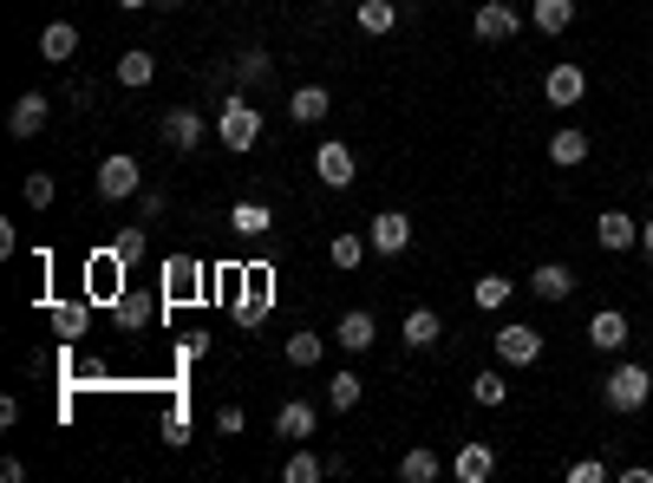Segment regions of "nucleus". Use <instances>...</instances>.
<instances>
[{"label": "nucleus", "mask_w": 653, "mask_h": 483, "mask_svg": "<svg viewBox=\"0 0 653 483\" xmlns=\"http://www.w3.org/2000/svg\"><path fill=\"white\" fill-rule=\"evenodd\" d=\"M217 431H222V438H235V431H242V406H222V412H217Z\"/></svg>", "instance_id": "44"}, {"label": "nucleus", "mask_w": 653, "mask_h": 483, "mask_svg": "<svg viewBox=\"0 0 653 483\" xmlns=\"http://www.w3.org/2000/svg\"><path fill=\"white\" fill-rule=\"evenodd\" d=\"M282 353H288V366H301V372H307V366H320V353H327V340L301 327V334H288V346H282Z\"/></svg>", "instance_id": "36"}, {"label": "nucleus", "mask_w": 653, "mask_h": 483, "mask_svg": "<svg viewBox=\"0 0 653 483\" xmlns=\"http://www.w3.org/2000/svg\"><path fill=\"white\" fill-rule=\"evenodd\" d=\"M327 112H334V92H327V85H294L288 92V118L294 125H320Z\"/></svg>", "instance_id": "21"}, {"label": "nucleus", "mask_w": 653, "mask_h": 483, "mask_svg": "<svg viewBox=\"0 0 653 483\" xmlns=\"http://www.w3.org/2000/svg\"><path fill=\"white\" fill-rule=\"evenodd\" d=\"M157 7H164V13H177V7H183V0H157Z\"/></svg>", "instance_id": "47"}, {"label": "nucleus", "mask_w": 653, "mask_h": 483, "mask_svg": "<svg viewBox=\"0 0 653 483\" xmlns=\"http://www.w3.org/2000/svg\"><path fill=\"white\" fill-rule=\"evenodd\" d=\"M112 314H118V327H125V334H145V327H157V314H164V301H157V294H145V287H125Z\"/></svg>", "instance_id": "14"}, {"label": "nucleus", "mask_w": 653, "mask_h": 483, "mask_svg": "<svg viewBox=\"0 0 653 483\" xmlns=\"http://www.w3.org/2000/svg\"><path fill=\"white\" fill-rule=\"evenodd\" d=\"M320 431V412L307 406V399H282L275 406V438H288V444H307Z\"/></svg>", "instance_id": "17"}, {"label": "nucleus", "mask_w": 653, "mask_h": 483, "mask_svg": "<svg viewBox=\"0 0 653 483\" xmlns=\"http://www.w3.org/2000/svg\"><path fill=\"white\" fill-rule=\"evenodd\" d=\"M197 287H203L197 255H170V262H164V301H190Z\"/></svg>", "instance_id": "22"}, {"label": "nucleus", "mask_w": 653, "mask_h": 483, "mask_svg": "<svg viewBox=\"0 0 653 483\" xmlns=\"http://www.w3.org/2000/svg\"><path fill=\"white\" fill-rule=\"evenodd\" d=\"M217 144H222V150H235V157H242V150H255V144H262V112H255L249 98H229V105H222V118H217Z\"/></svg>", "instance_id": "3"}, {"label": "nucleus", "mask_w": 653, "mask_h": 483, "mask_svg": "<svg viewBox=\"0 0 653 483\" xmlns=\"http://www.w3.org/2000/svg\"><path fill=\"white\" fill-rule=\"evenodd\" d=\"M229 229H235L242 242H255V235H268V229H275V209H268V203H235V209H229Z\"/></svg>", "instance_id": "27"}, {"label": "nucleus", "mask_w": 653, "mask_h": 483, "mask_svg": "<svg viewBox=\"0 0 653 483\" xmlns=\"http://www.w3.org/2000/svg\"><path fill=\"white\" fill-rule=\"evenodd\" d=\"M647 307H653V301H647Z\"/></svg>", "instance_id": "48"}, {"label": "nucleus", "mask_w": 653, "mask_h": 483, "mask_svg": "<svg viewBox=\"0 0 653 483\" xmlns=\"http://www.w3.org/2000/svg\"><path fill=\"white\" fill-rule=\"evenodd\" d=\"M641 255H653V216L641 222Z\"/></svg>", "instance_id": "45"}, {"label": "nucleus", "mask_w": 653, "mask_h": 483, "mask_svg": "<svg viewBox=\"0 0 653 483\" xmlns=\"http://www.w3.org/2000/svg\"><path fill=\"white\" fill-rule=\"evenodd\" d=\"M594 242H601L608 255H628V249H641V222H634L628 209H601V216H594Z\"/></svg>", "instance_id": "10"}, {"label": "nucleus", "mask_w": 653, "mask_h": 483, "mask_svg": "<svg viewBox=\"0 0 653 483\" xmlns=\"http://www.w3.org/2000/svg\"><path fill=\"white\" fill-rule=\"evenodd\" d=\"M314 177H320L327 190H354V144L327 138L320 150H314Z\"/></svg>", "instance_id": "11"}, {"label": "nucleus", "mask_w": 653, "mask_h": 483, "mask_svg": "<svg viewBox=\"0 0 653 483\" xmlns=\"http://www.w3.org/2000/svg\"><path fill=\"white\" fill-rule=\"evenodd\" d=\"M73 53H78V27L73 20H46L40 27V60L46 66H73Z\"/></svg>", "instance_id": "20"}, {"label": "nucleus", "mask_w": 653, "mask_h": 483, "mask_svg": "<svg viewBox=\"0 0 653 483\" xmlns=\"http://www.w3.org/2000/svg\"><path fill=\"white\" fill-rule=\"evenodd\" d=\"M608 477H614V471H608L601 458H576V464H569V483H608Z\"/></svg>", "instance_id": "42"}, {"label": "nucleus", "mask_w": 653, "mask_h": 483, "mask_svg": "<svg viewBox=\"0 0 653 483\" xmlns=\"http://www.w3.org/2000/svg\"><path fill=\"white\" fill-rule=\"evenodd\" d=\"M235 78H242V85H268V78H275V60H268V46H249V53L235 60Z\"/></svg>", "instance_id": "37"}, {"label": "nucleus", "mask_w": 653, "mask_h": 483, "mask_svg": "<svg viewBox=\"0 0 653 483\" xmlns=\"http://www.w3.org/2000/svg\"><path fill=\"white\" fill-rule=\"evenodd\" d=\"M354 27H360L366 40H386V33L399 27V7H392V0H360V7H354Z\"/></svg>", "instance_id": "26"}, {"label": "nucleus", "mask_w": 653, "mask_h": 483, "mask_svg": "<svg viewBox=\"0 0 653 483\" xmlns=\"http://www.w3.org/2000/svg\"><path fill=\"white\" fill-rule=\"evenodd\" d=\"M471 33H477L484 46H497V40H516V33H523V13H516L509 0H484V7L471 13Z\"/></svg>", "instance_id": "8"}, {"label": "nucleus", "mask_w": 653, "mask_h": 483, "mask_svg": "<svg viewBox=\"0 0 653 483\" xmlns=\"http://www.w3.org/2000/svg\"><path fill=\"white\" fill-rule=\"evenodd\" d=\"M112 78H118V85H125V92H145L150 78H157V60H150L145 46H131V53H125V60H118V72H112Z\"/></svg>", "instance_id": "31"}, {"label": "nucleus", "mask_w": 653, "mask_h": 483, "mask_svg": "<svg viewBox=\"0 0 653 483\" xmlns=\"http://www.w3.org/2000/svg\"><path fill=\"white\" fill-rule=\"evenodd\" d=\"M491 346H497V366L523 372V366H536V359H543V327H529V321H504Z\"/></svg>", "instance_id": "5"}, {"label": "nucleus", "mask_w": 653, "mask_h": 483, "mask_svg": "<svg viewBox=\"0 0 653 483\" xmlns=\"http://www.w3.org/2000/svg\"><path fill=\"white\" fill-rule=\"evenodd\" d=\"M46 112H53V105H46V92H20V98H13V112H7V132H13L20 144L40 138V132H46Z\"/></svg>", "instance_id": "15"}, {"label": "nucleus", "mask_w": 653, "mask_h": 483, "mask_svg": "<svg viewBox=\"0 0 653 483\" xmlns=\"http://www.w3.org/2000/svg\"><path fill=\"white\" fill-rule=\"evenodd\" d=\"M40 314L53 321V334L66 346L85 340V327H92V301H40Z\"/></svg>", "instance_id": "16"}, {"label": "nucleus", "mask_w": 653, "mask_h": 483, "mask_svg": "<svg viewBox=\"0 0 653 483\" xmlns=\"http://www.w3.org/2000/svg\"><path fill=\"white\" fill-rule=\"evenodd\" d=\"M399 477H406V483H438V477H444V458L425 451V444H412V451L399 458Z\"/></svg>", "instance_id": "29"}, {"label": "nucleus", "mask_w": 653, "mask_h": 483, "mask_svg": "<svg viewBox=\"0 0 653 483\" xmlns=\"http://www.w3.org/2000/svg\"><path fill=\"white\" fill-rule=\"evenodd\" d=\"M145 235H150L145 222H138V229H118V235H112V249H118V255L138 269V262H145Z\"/></svg>", "instance_id": "39"}, {"label": "nucleus", "mask_w": 653, "mask_h": 483, "mask_svg": "<svg viewBox=\"0 0 653 483\" xmlns=\"http://www.w3.org/2000/svg\"><path fill=\"white\" fill-rule=\"evenodd\" d=\"M118 7H125V13H138V7H157V0H118Z\"/></svg>", "instance_id": "46"}, {"label": "nucleus", "mask_w": 653, "mask_h": 483, "mask_svg": "<svg viewBox=\"0 0 653 483\" xmlns=\"http://www.w3.org/2000/svg\"><path fill=\"white\" fill-rule=\"evenodd\" d=\"M366 255H372L366 235H334V242H327V262H334V269H360Z\"/></svg>", "instance_id": "35"}, {"label": "nucleus", "mask_w": 653, "mask_h": 483, "mask_svg": "<svg viewBox=\"0 0 653 483\" xmlns=\"http://www.w3.org/2000/svg\"><path fill=\"white\" fill-rule=\"evenodd\" d=\"M92 190H98L105 203H131V197L145 190V164H138L131 150H105L98 170H92Z\"/></svg>", "instance_id": "2"}, {"label": "nucleus", "mask_w": 653, "mask_h": 483, "mask_svg": "<svg viewBox=\"0 0 653 483\" xmlns=\"http://www.w3.org/2000/svg\"><path fill=\"white\" fill-rule=\"evenodd\" d=\"M438 340H444V321H438V307H412V314H406V346H412V353H432Z\"/></svg>", "instance_id": "25"}, {"label": "nucleus", "mask_w": 653, "mask_h": 483, "mask_svg": "<svg viewBox=\"0 0 653 483\" xmlns=\"http://www.w3.org/2000/svg\"><path fill=\"white\" fill-rule=\"evenodd\" d=\"M366 242H372V255H406L412 249V216L406 209H379L366 222Z\"/></svg>", "instance_id": "7"}, {"label": "nucleus", "mask_w": 653, "mask_h": 483, "mask_svg": "<svg viewBox=\"0 0 653 483\" xmlns=\"http://www.w3.org/2000/svg\"><path fill=\"white\" fill-rule=\"evenodd\" d=\"M647 399H653V372L641 366V359H621V366L601 379V406H608L614 418H634Z\"/></svg>", "instance_id": "1"}, {"label": "nucleus", "mask_w": 653, "mask_h": 483, "mask_svg": "<svg viewBox=\"0 0 653 483\" xmlns=\"http://www.w3.org/2000/svg\"><path fill=\"white\" fill-rule=\"evenodd\" d=\"M66 98H73L78 112H85V105H98V85H85V78H73V85H66Z\"/></svg>", "instance_id": "43"}, {"label": "nucleus", "mask_w": 653, "mask_h": 483, "mask_svg": "<svg viewBox=\"0 0 653 483\" xmlns=\"http://www.w3.org/2000/svg\"><path fill=\"white\" fill-rule=\"evenodd\" d=\"M451 477H457V483H491V477H497V444L464 438V444H457V458H451Z\"/></svg>", "instance_id": "9"}, {"label": "nucleus", "mask_w": 653, "mask_h": 483, "mask_svg": "<svg viewBox=\"0 0 653 483\" xmlns=\"http://www.w3.org/2000/svg\"><path fill=\"white\" fill-rule=\"evenodd\" d=\"M509 287H516L509 275H477V287H471V301H477L484 314H497V307H509Z\"/></svg>", "instance_id": "34"}, {"label": "nucleus", "mask_w": 653, "mask_h": 483, "mask_svg": "<svg viewBox=\"0 0 653 483\" xmlns=\"http://www.w3.org/2000/svg\"><path fill=\"white\" fill-rule=\"evenodd\" d=\"M20 197H27V209H46V203H53V177H46V170H33V177L20 183Z\"/></svg>", "instance_id": "40"}, {"label": "nucleus", "mask_w": 653, "mask_h": 483, "mask_svg": "<svg viewBox=\"0 0 653 483\" xmlns=\"http://www.w3.org/2000/svg\"><path fill=\"white\" fill-rule=\"evenodd\" d=\"M157 438H164V444H190V418H183V399H170V406H164V418H157Z\"/></svg>", "instance_id": "38"}, {"label": "nucleus", "mask_w": 653, "mask_h": 483, "mask_svg": "<svg viewBox=\"0 0 653 483\" xmlns=\"http://www.w3.org/2000/svg\"><path fill=\"white\" fill-rule=\"evenodd\" d=\"M628 340H634V327H628L621 307H601V314L588 321V346H594V353H621Z\"/></svg>", "instance_id": "18"}, {"label": "nucleus", "mask_w": 653, "mask_h": 483, "mask_svg": "<svg viewBox=\"0 0 653 483\" xmlns=\"http://www.w3.org/2000/svg\"><path fill=\"white\" fill-rule=\"evenodd\" d=\"M125 269H131V262H125V255L105 242V249L85 262V301H105V307H118V294H125Z\"/></svg>", "instance_id": "4"}, {"label": "nucleus", "mask_w": 653, "mask_h": 483, "mask_svg": "<svg viewBox=\"0 0 653 483\" xmlns=\"http://www.w3.org/2000/svg\"><path fill=\"white\" fill-rule=\"evenodd\" d=\"M282 477H288V483H320V477H327V458H314L307 444H294L288 464H282Z\"/></svg>", "instance_id": "33"}, {"label": "nucleus", "mask_w": 653, "mask_h": 483, "mask_svg": "<svg viewBox=\"0 0 653 483\" xmlns=\"http://www.w3.org/2000/svg\"><path fill=\"white\" fill-rule=\"evenodd\" d=\"M203 118H197V105H170L164 118H157V138H164V150H177V157H190L197 144H203Z\"/></svg>", "instance_id": "6"}, {"label": "nucleus", "mask_w": 653, "mask_h": 483, "mask_svg": "<svg viewBox=\"0 0 653 483\" xmlns=\"http://www.w3.org/2000/svg\"><path fill=\"white\" fill-rule=\"evenodd\" d=\"M471 399H477V406H504L509 399V366H484V372L471 379Z\"/></svg>", "instance_id": "32"}, {"label": "nucleus", "mask_w": 653, "mask_h": 483, "mask_svg": "<svg viewBox=\"0 0 653 483\" xmlns=\"http://www.w3.org/2000/svg\"><path fill=\"white\" fill-rule=\"evenodd\" d=\"M543 98H549L556 112L581 105V98H588V72H581V66H549V72H543Z\"/></svg>", "instance_id": "13"}, {"label": "nucleus", "mask_w": 653, "mask_h": 483, "mask_svg": "<svg viewBox=\"0 0 653 483\" xmlns=\"http://www.w3.org/2000/svg\"><path fill=\"white\" fill-rule=\"evenodd\" d=\"M529 294L549 301V307H562V301L576 294V269H569V262H536V269H529Z\"/></svg>", "instance_id": "12"}, {"label": "nucleus", "mask_w": 653, "mask_h": 483, "mask_svg": "<svg viewBox=\"0 0 653 483\" xmlns=\"http://www.w3.org/2000/svg\"><path fill=\"white\" fill-rule=\"evenodd\" d=\"M268 269H249V287H242V307H235V314H242V327H255V321H262V314H268Z\"/></svg>", "instance_id": "30"}, {"label": "nucleus", "mask_w": 653, "mask_h": 483, "mask_svg": "<svg viewBox=\"0 0 653 483\" xmlns=\"http://www.w3.org/2000/svg\"><path fill=\"white\" fill-rule=\"evenodd\" d=\"M529 27L549 33V40H562V33L576 27V0H536V7H529Z\"/></svg>", "instance_id": "24"}, {"label": "nucleus", "mask_w": 653, "mask_h": 483, "mask_svg": "<svg viewBox=\"0 0 653 483\" xmlns=\"http://www.w3.org/2000/svg\"><path fill=\"white\" fill-rule=\"evenodd\" d=\"M334 340L347 346V353H372V340H379V321H372L366 307H354V314H340V327H334Z\"/></svg>", "instance_id": "23"}, {"label": "nucleus", "mask_w": 653, "mask_h": 483, "mask_svg": "<svg viewBox=\"0 0 653 483\" xmlns=\"http://www.w3.org/2000/svg\"><path fill=\"white\" fill-rule=\"evenodd\" d=\"M360 399H366V379H360V372H354V366L327 379V412H354Z\"/></svg>", "instance_id": "28"}, {"label": "nucleus", "mask_w": 653, "mask_h": 483, "mask_svg": "<svg viewBox=\"0 0 653 483\" xmlns=\"http://www.w3.org/2000/svg\"><path fill=\"white\" fill-rule=\"evenodd\" d=\"M138 203H145V222H164V216H170V190L145 183V190H138Z\"/></svg>", "instance_id": "41"}, {"label": "nucleus", "mask_w": 653, "mask_h": 483, "mask_svg": "<svg viewBox=\"0 0 653 483\" xmlns=\"http://www.w3.org/2000/svg\"><path fill=\"white\" fill-rule=\"evenodd\" d=\"M588 150H594V138H588L581 125L549 132V164H556V170H581V164H588Z\"/></svg>", "instance_id": "19"}]
</instances>
